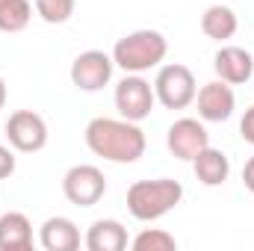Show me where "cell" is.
<instances>
[{
    "label": "cell",
    "mask_w": 254,
    "mask_h": 251,
    "mask_svg": "<svg viewBox=\"0 0 254 251\" xmlns=\"http://www.w3.org/2000/svg\"><path fill=\"white\" fill-rule=\"evenodd\" d=\"M86 145L95 157H104L110 163H136L145 148H148V139L142 133V127L136 122H127V119H92L86 125Z\"/></svg>",
    "instance_id": "obj_1"
},
{
    "label": "cell",
    "mask_w": 254,
    "mask_h": 251,
    "mask_svg": "<svg viewBox=\"0 0 254 251\" xmlns=\"http://www.w3.org/2000/svg\"><path fill=\"white\" fill-rule=\"evenodd\" d=\"M169 54V42L160 30H133L122 36L113 48V63L125 74H145L160 68Z\"/></svg>",
    "instance_id": "obj_2"
},
{
    "label": "cell",
    "mask_w": 254,
    "mask_h": 251,
    "mask_svg": "<svg viewBox=\"0 0 254 251\" xmlns=\"http://www.w3.org/2000/svg\"><path fill=\"white\" fill-rule=\"evenodd\" d=\"M184 201L181 181L157 178V181H136L127 189V210L136 222H157L172 213Z\"/></svg>",
    "instance_id": "obj_3"
},
{
    "label": "cell",
    "mask_w": 254,
    "mask_h": 251,
    "mask_svg": "<svg viewBox=\"0 0 254 251\" xmlns=\"http://www.w3.org/2000/svg\"><path fill=\"white\" fill-rule=\"evenodd\" d=\"M154 95L166 110H187L198 95L195 74L181 63L160 65V71L154 77Z\"/></svg>",
    "instance_id": "obj_4"
},
{
    "label": "cell",
    "mask_w": 254,
    "mask_h": 251,
    "mask_svg": "<svg viewBox=\"0 0 254 251\" xmlns=\"http://www.w3.org/2000/svg\"><path fill=\"white\" fill-rule=\"evenodd\" d=\"M154 104H157L154 86L142 74H127L125 80L116 86V110L127 122H136V125L145 122L151 116Z\"/></svg>",
    "instance_id": "obj_5"
},
{
    "label": "cell",
    "mask_w": 254,
    "mask_h": 251,
    "mask_svg": "<svg viewBox=\"0 0 254 251\" xmlns=\"http://www.w3.org/2000/svg\"><path fill=\"white\" fill-rule=\"evenodd\" d=\"M63 192L74 207H95L107 192V178L98 166L80 163V166H71L65 172Z\"/></svg>",
    "instance_id": "obj_6"
},
{
    "label": "cell",
    "mask_w": 254,
    "mask_h": 251,
    "mask_svg": "<svg viewBox=\"0 0 254 251\" xmlns=\"http://www.w3.org/2000/svg\"><path fill=\"white\" fill-rule=\"evenodd\" d=\"M3 130H6L9 145L21 154H36L48 145V125L33 110H15Z\"/></svg>",
    "instance_id": "obj_7"
},
{
    "label": "cell",
    "mask_w": 254,
    "mask_h": 251,
    "mask_svg": "<svg viewBox=\"0 0 254 251\" xmlns=\"http://www.w3.org/2000/svg\"><path fill=\"white\" fill-rule=\"evenodd\" d=\"M113 54L104 51H83L74 63H71V83L80 92H101L110 80H113Z\"/></svg>",
    "instance_id": "obj_8"
},
{
    "label": "cell",
    "mask_w": 254,
    "mask_h": 251,
    "mask_svg": "<svg viewBox=\"0 0 254 251\" xmlns=\"http://www.w3.org/2000/svg\"><path fill=\"white\" fill-rule=\"evenodd\" d=\"M166 145H169L172 157L192 163L210 145V133H207V127L201 125L198 119H178L175 125L169 127V133H166Z\"/></svg>",
    "instance_id": "obj_9"
},
{
    "label": "cell",
    "mask_w": 254,
    "mask_h": 251,
    "mask_svg": "<svg viewBox=\"0 0 254 251\" xmlns=\"http://www.w3.org/2000/svg\"><path fill=\"white\" fill-rule=\"evenodd\" d=\"M195 104H198V116L201 122H228L237 110V98H234V89L231 83L225 80H210L198 89L195 95Z\"/></svg>",
    "instance_id": "obj_10"
},
{
    "label": "cell",
    "mask_w": 254,
    "mask_h": 251,
    "mask_svg": "<svg viewBox=\"0 0 254 251\" xmlns=\"http://www.w3.org/2000/svg\"><path fill=\"white\" fill-rule=\"evenodd\" d=\"M213 68H216L219 80H225L231 86H243L254 74V57L240 45H222L213 57Z\"/></svg>",
    "instance_id": "obj_11"
},
{
    "label": "cell",
    "mask_w": 254,
    "mask_h": 251,
    "mask_svg": "<svg viewBox=\"0 0 254 251\" xmlns=\"http://www.w3.org/2000/svg\"><path fill=\"white\" fill-rule=\"evenodd\" d=\"M39 243L48 251H77L80 249V228L65 216H51L39 231Z\"/></svg>",
    "instance_id": "obj_12"
},
{
    "label": "cell",
    "mask_w": 254,
    "mask_h": 251,
    "mask_svg": "<svg viewBox=\"0 0 254 251\" xmlns=\"http://www.w3.org/2000/svg\"><path fill=\"white\" fill-rule=\"evenodd\" d=\"M86 249L89 251H125L127 249V228L119 219H98L86 231Z\"/></svg>",
    "instance_id": "obj_13"
},
{
    "label": "cell",
    "mask_w": 254,
    "mask_h": 251,
    "mask_svg": "<svg viewBox=\"0 0 254 251\" xmlns=\"http://www.w3.org/2000/svg\"><path fill=\"white\" fill-rule=\"evenodd\" d=\"M33 249V225L24 213L9 210L0 216V251H30Z\"/></svg>",
    "instance_id": "obj_14"
},
{
    "label": "cell",
    "mask_w": 254,
    "mask_h": 251,
    "mask_svg": "<svg viewBox=\"0 0 254 251\" xmlns=\"http://www.w3.org/2000/svg\"><path fill=\"white\" fill-rule=\"evenodd\" d=\"M192 172L204 187H222L231 175V160L225 157V151L207 145L195 160H192Z\"/></svg>",
    "instance_id": "obj_15"
},
{
    "label": "cell",
    "mask_w": 254,
    "mask_h": 251,
    "mask_svg": "<svg viewBox=\"0 0 254 251\" xmlns=\"http://www.w3.org/2000/svg\"><path fill=\"white\" fill-rule=\"evenodd\" d=\"M237 27H240V21H237V12L231 6L216 3V6H207L204 15H201V33L207 39H213V42L234 39L237 36Z\"/></svg>",
    "instance_id": "obj_16"
},
{
    "label": "cell",
    "mask_w": 254,
    "mask_h": 251,
    "mask_svg": "<svg viewBox=\"0 0 254 251\" xmlns=\"http://www.w3.org/2000/svg\"><path fill=\"white\" fill-rule=\"evenodd\" d=\"M33 18L30 0H3L0 3V33H21Z\"/></svg>",
    "instance_id": "obj_17"
},
{
    "label": "cell",
    "mask_w": 254,
    "mask_h": 251,
    "mask_svg": "<svg viewBox=\"0 0 254 251\" xmlns=\"http://www.w3.org/2000/svg\"><path fill=\"white\" fill-rule=\"evenodd\" d=\"M133 251H175L178 249V240L163 231V228H145L142 234L133 237Z\"/></svg>",
    "instance_id": "obj_18"
},
{
    "label": "cell",
    "mask_w": 254,
    "mask_h": 251,
    "mask_svg": "<svg viewBox=\"0 0 254 251\" xmlns=\"http://www.w3.org/2000/svg\"><path fill=\"white\" fill-rule=\"evenodd\" d=\"M77 0H36V12L48 24H65L74 15Z\"/></svg>",
    "instance_id": "obj_19"
},
{
    "label": "cell",
    "mask_w": 254,
    "mask_h": 251,
    "mask_svg": "<svg viewBox=\"0 0 254 251\" xmlns=\"http://www.w3.org/2000/svg\"><path fill=\"white\" fill-rule=\"evenodd\" d=\"M15 166H18V160H15V148L9 145H0V181H6V178H12L15 175Z\"/></svg>",
    "instance_id": "obj_20"
},
{
    "label": "cell",
    "mask_w": 254,
    "mask_h": 251,
    "mask_svg": "<svg viewBox=\"0 0 254 251\" xmlns=\"http://www.w3.org/2000/svg\"><path fill=\"white\" fill-rule=\"evenodd\" d=\"M240 136H243L249 145H254V107L246 110V116H243V122H240Z\"/></svg>",
    "instance_id": "obj_21"
},
{
    "label": "cell",
    "mask_w": 254,
    "mask_h": 251,
    "mask_svg": "<svg viewBox=\"0 0 254 251\" xmlns=\"http://www.w3.org/2000/svg\"><path fill=\"white\" fill-rule=\"evenodd\" d=\"M243 184H246V189L254 195V157L246 160V166H243Z\"/></svg>",
    "instance_id": "obj_22"
},
{
    "label": "cell",
    "mask_w": 254,
    "mask_h": 251,
    "mask_svg": "<svg viewBox=\"0 0 254 251\" xmlns=\"http://www.w3.org/2000/svg\"><path fill=\"white\" fill-rule=\"evenodd\" d=\"M3 104H6V83H3V77H0V110H3Z\"/></svg>",
    "instance_id": "obj_23"
},
{
    "label": "cell",
    "mask_w": 254,
    "mask_h": 251,
    "mask_svg": "<svg viewBox=\"0 0 254 251\" xmlns=\"http://www.w3.org/2000/svg\"><path fill=\"white\" fill-rule=\"evenodd\" d=\"M0 3H3V0H0Z\"/></svg>",
    "instance_id": "obj_24"
}]
</instances>
